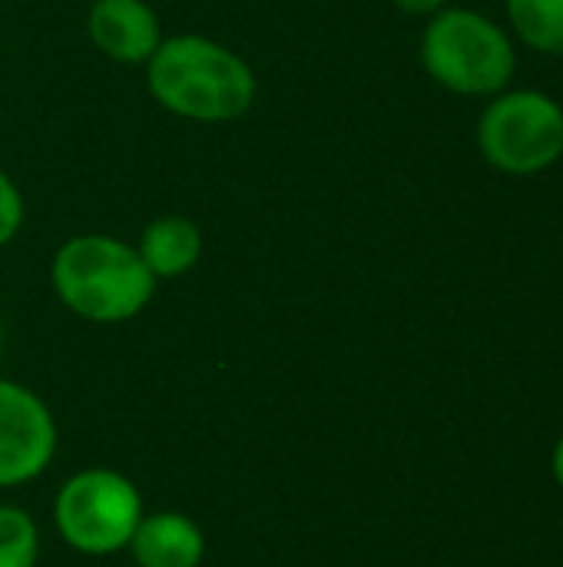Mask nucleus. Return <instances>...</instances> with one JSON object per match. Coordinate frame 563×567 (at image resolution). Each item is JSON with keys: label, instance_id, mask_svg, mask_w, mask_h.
Returning a JSON list of instances; mask_svg holds the SVG:
<instances>
[{"label": "nucleus", "instance_id": "nucleus-9", "mask_svg": "<svg viewBox=\"0 0 563 567\" xmlns=\"http://www.w3.org/2000/svg\"><path fill=\"white\" fill-rule=\"evenodd\" d=\"M136 252L143 256L146 269L159 279H176L183 272H189L199 256H202V233L192 219L186 216H159L153 219L139 243Z\"/></svg>", "mask_w": 563, "mask_h": 567}, {"label": "nucleus", "instance_id": "nucleus-8", "mask_svg": "<svg viewBox=\"0 0 563 567\" xmlns=\"http://www.w3.org/2000/svg\"><path fill=\"white\" fill-rule=\"evenodd\" d=\"M129 548L139 567H196L202 558V535L189 518L166 512L143 518Z\"/></svg>", "mask_w": 563, "mask_h": 567}, {"label": "nucleus", "instance_id": "nucleus-5", "mask_svg": "<svg viewBox=\"0 0 563 567\" xmlns=\"http://www.w3.org/2000/svg\"><path fill=\"white\" fill-rule=\"evenodd\" d=\"M143 522L136 488L116 472H83L56 495V525L66 545L83 555H113L126 548Z\"/></svg>", "mask_w": 563, "mask_h": 567}, {"label": "nucleus", "instance_id": "nucleus-13", "mask_svg": "<svg viewBox=\"0 0 563 567\" xmlns=\"http://www.w3.org/2000/svg\"><path fill=\"white\" fill-rule=\"evenodd\" d=\"M445 3L448 0H395V7L411 17H435L438 10H445Z\"/></svg>", "mask_w": 563, "mask_h": 567}, {"label": "nucleus", "instance_id": "nucleus-15", "mask_svg": "<svg viewBox=\"0 0 563 567\" xmlns=\"http://www.w3.org/2000/svg\"><path fill=\"white\" fill-rule=\"evenodd\" d=\"M0 339H3V326H0Z\"/></svg>", "mask_w": 563, "mask_h": 567}, {"label": "nucleus", "instance_id": "nucleus-4", "mask_svg": "<svg viewBox=\"0 0 563 567\" xmlns=\"http://www.w3.org/2000/svg\"><path fill=\"white\" fill-rule=\"evenodd\" d=\"M478 146L501 173H544L563 156V106L538 90L498 93L481 113Z\"/></svg>", "mask_w": 563, "mask_h": 567}, {"label": "nucleus", "instance_id": "nucleus-11", "mask_svg": "<svg viewBox=\"0 0 563 567\" xmlns=\"http://www.w3.org/2000/svg\"><path fill=\"white\" fill-rule=\"evenodd\" d=\"M37 528L20 508H0V567H33Z\"/></svg>", "mask_w": 563, "mask_h": 567}, {"label": "nucleus", "instance_id": "nucleus-14", "mask_svg": "<svg viewBox=\"0 0 563 567\" xmlns=\"http://www.w3.org/2000/svg\"><path fill=\"white\" fill-rule=\"evenodd\" d=\"M554 478H557V485L563 488V439L557 442V449H554Z\"/></svg>", "mask_w": 563, "mask_h": 567}, {"label": "nucleus", "instance_id": "nucleus-6", "mask_svg": "<svg viewBox=\"0 0 563 567\" xmlns=\"http://www.w3.org/2000/svg\"><path fill=\"white\" fill-rule=\"evenodd\" d=\"M56 449L46 405L13 382H0V485L37 478Z\"/></svg>", "mask_w": 563, "mask_h": 567}, {"label": "nucleus", "instance_id": "nucleus-3", "mask_svg": "<svg viewBox=\"0 0 563 567\" xmlns=\"http://www.w3.org/2000/svg\"><path fill=\"white\" fill-rule=\"evenodd\" d=\"M421 63L435 83L461 96H498L508 90L518 56L511 37L484 13L445 7L421 37Z\"/></svg>", "mask_w": 563, "mask_h": 567}, {"label": "nucleus", "instance_id": "nucleus-2", "mask_svg": "<svg viewBox=\"0 0 563 567\" xmlns=\"http://www.w3.org/2000/svg\"><path fill=\"white\" fill-rule=\"evenodd\" d=\"M50 276L60 302L90 322H126L156 292V276L136 246L103 233L66 239L53 256Z\"/></svg>", "mask_w": 563, "mask_h": 567}, {"label": "nucleus", "instance_id": "nucleus-7", "mask_svg": "<svg viewBox=\"0 0 563 567\" xmlns=\"http://www.w3.org/2000/svg\"><path fill=\"white\" fill-rule=\"evenodd\" d=\"M86 33L103 56L126 66H146L163 43V23L146 0H93Z\"/></svg>", "mask_w": 563, "mask_h": 567}, {"label": "nucleus", "instance_id": "nucleus-10", "mask_svg": "<svg viewBox=\"0 0 563 567\" xmlns=\"http://www.w3.org/2000/svg\"><path fill=\"white\" fill-rule=\"evenodd\" d=\"M508 17L531 50L563 56V0H508Z\"/></svg>", "mask_w": 563, "mask_h": 567}, {"label": "nucleus", "instance_id": "nucleus-12", "mask_svg": "<svg viewBox=\"0 0 563 567\" xmlns=\"http://www.w3.org/2000/svg\"><path fill=\"white\" fill-rule=\"evenodd\" d=\"M23 226V193L20 186L0 169V246H7Z\"/></svg>", "mask_w": 563, "mask_h": 567}, {"label": "nucleus", "instance_id": "nucleus-1", "mask_svg": "<svg viewBox=\"0 0 563 567\" xmlns=\"http://www.w3.org/2000/svg\"><path fill=\"white\" fill-rule=\"evenodd\" d=\"M146 86L166 113L192 123H232L252 110L259 90L236 50L199 33L163 37L146 63Z\"/></svg>", "mask_w": 563, "mask_h": 567}]
</instances>
